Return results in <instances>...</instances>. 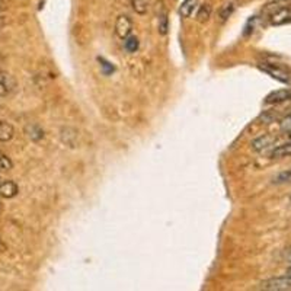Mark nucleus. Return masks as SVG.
<instances>
[{
  "label": "nucleus",
  "instance_id": "obj_6",
  "mask_svg": "<svg viewBox=\"0 0 291 291\" xmlns=\"http://www.w3.org/2000/svg\"><path fill=\"white\" fill-rule=\"evenodd\" d=\"M17 185L13 180H0V197L2 198H13L17 194Z\"/></svg>",
  "mask_w": 291,
  "mask_h": 291
},
{
  "label": "nucleus",
  "instance_id": "obj_12",
  "mask_svg": "<svg viewBox=\"0 0 291 291\" xmlns=\"http://www.w3.org/2000/svg\"><path fill=\"white\" fill-rule=\"evenodd\" d=\"M26 134H28V137L31 138V140H34V141H38V140H41L44 137V131L38 125H28L26 127Z\"/></svg>",
  "mask_w": 291,
  "mask_h": 291
},
{
  "label": "nucleus",
  "instance_id": "obj_5",
  "mask_svg": "<svg viewBox=\"0 0 291 291\" xmlns=\"http://www.w3.org/2000/svg\"><path fill=\"white\" fill-rule=\"evenodd\" d=\"M291 99V89H280L274 90L266 96V103H283Z\"/></svg>",
  "mask_w": 291,
  "mask_h": 291
},
{
  "label": "nucleus",
  "instance_id": "obj_8",
  "mask_svg": "<svg viewBox=\"0 0 291 291\" xmlns=\"http://www.w3.org/2000/svg\"><path fill=\"white\" fill-rule=\"evenodd\" d=\"M274 141L275 138L271 137V136H262V137H258L252 141V149L257 150V152H262V150L268 149L269 146H272Z\"/></svg>",
  "mask_w": 291,
  "mask_h": 291
},
{
  "label": "nucleus",
  "instance_id": "obj_18",
  "mask_svg": "<svg viewBox=\"0 0 291 291\" xmlns=\"http://www.w3.org/2000/svg\"><path fill=\"white\" fill-rule=\"evenodd\" d=\"M12 160L5 153L0 152V172H6L12 169Z\"/></svg>",
  "mask_w": 291,
  "mask_h": 291
},
{
  "label": "nucleus",
  "instance_id": "obj_19",
  "mask_svg": "<svg viewBox=\"0 0 291 291\" xmlns=\"http://www.w3.org/2000/svg\"><path fill=\"white\" fill-rule=\"evenodd\" d=\"M280 130L284 131V133H288V131H291V112L290 114H287L283 120H281V122H280Z\"/></svg>",
  "mask_w": 291,
  "mask_h": 291
},
{
  "label": "nucleus",
  "instance_id": "obj_11",
  "mask_svg": "<svg viewBox=\"0 0 291 291\" xmlns=\"http://www.w3.org/2000/svg\"><path fill=\"white\" fill-rule=\"evenodd\" d=\"M198 0H185L179 8V15L182 17H189L192 15L194 9L197 8Z\"/></svg>",
  "mask_w": 291,
  "mask_h": 291
},
{
  "label": "nucleus",
  "instance_id": "obj_3",
  "mask_svg": "<svg viewBox=\"0 0 291 291\" xmlns=\"http://www.w3.org/2000/svg\"><path fill=\"white\" fill-rule=\"evenodd\" d=\"M291 22V6H280L269 15L271 25H283Z\"/></svg>",
  "mask_w": 291,
  "mask_h": 291
},
{
  "label": "nucleus",
  "instance_id": "obj_10",
  "mask_svg": "<svg viewBox=\"0 0 291 291\" xmlns=\"http://www.w3.org/2000/svg\"><path fill=\"white\" fill-rule=\"evenodd\" d=\"M291 156V141L285 143V144L278 146L275 147L271 153V157L272 159H284V157H290Z\"/></svg>",
  "mask_w": 291,
  "mask_h": 291
},
{
  "label": "nucleus",
  "instance_id": "obj_1",
  "mask_svg": "<svg viewBox=\"0 0 291 291\" xmlns=\"http://www.w3.org/2000/svg\"><path fill=\"white\" fill-rule=\"evenodd\" d=\"M259 69L265 71L266 75H269L271 77H274L275 80L283 82L285 85H291V71L285 70L284 67L275 66V64H271V63H261Z\"/></svg>",
  "mask_w": 291,
  "mask_h": 291
},
{
  "label": "nucleus",
  "instance_id": "obj_21",
  "mask_svg": "<svg viewBox=\"0 0 291 291\" xmlns=\"http://www.w3.org/2000/svg\"><path fill=\"white\" fill-rule=\"evenodd\" d=\"M287 137H288V141H291V131H288V133H287Z\"/></svg>",
  "mask_w": 291,
  "mask_h": 291
},
{
  "label": "nucleus",
  "instance_id": "obj_25",
  "mask_svg": "<svg viewBox=\"0 0 291 291\" xmlns=\"http://www.w3.org/2000/svg\"><path fill=\"white\" fill-rule=\"evenodd\" d=\"M0 8H2V3H0Z\"/></svg>",
  "mask_w": 291,
  "mask_h": 291
},
{
  "label": "nucleus",
  "instance_id": "obj_22",
  "mask_svg": "<svg viewBox=\"0 0 291 291\" xmlns=\"http://www.w3.org/2000/svg\"><path fill=\"white\" fill-rule=\"evenodd\" d=\"M288 261H290V262H291V252H290V253H288Z\"/></svg>",
  "mask_w": 291,
  "mask_h": 291
},
{
  "label": "nucleus",
  "instance_id": "obj_7",
  "mask_svg": "<svg viewBox=\"0 0 291 291\" xmlns=\"http://www.w3.org/2000/svg\"><path fill=\"white\" fill-rule=\"evenodd\" d=\"M13 79L9 76L8 73L0 71V96H6L10 94V90L13 89Z\"/></svg>",
  "mask_w": 291,
  "mask_h": 291
},
{
  "label": "nucleus",
  "instance_id": "obj_4",
  "mask_svg": "<svg viewBox=\"0 0 291 291\" xmlns=\"http://www.w3.org/2000/svg\"><path fill=\"white\" fill-rule=\"evenodd\" d=\"M131 31H133V22H131V19H130L129 16H125V15L118 16L117 22H115V32H117V35L120 37L121 40L127 38V37L131 34Z\"/></svg>",
  "mask_w": 291,
  "mask_h": 291
},
{
  "label": "nucleus",
  "instance_id": "obj_15",
  "mask_svg": "<svg viewBox=\"0 0 291 291\" xmlns=\"http://www.w3.org/2000/svg\"><path fill=\"white\" fill-rule=\"evenodd\" d=\"M291 182V168L287 171L280 172L272 178V184H290Z\"/></svg>",
  "mask_w": 291,
  "mask_h": 291
},
{
  "label": "nucleus",
  "instance_id": "obj_24",
  "mask_svg": "<svg viewBox=\"0 0 291 291\" xmlns=\"http://www.w3.org/2000/svg\"><path fill=\"white\" fill-rule=\"evenodd\" d=\"M277 2H284V0H277Z\"/></svg>",
  "mask_w": 291,
  "mask_h": 291
},
{
  "label": "nucleus",
  "instance_id": "obj_26",
  "mask_svg": "<svg viewBox=\"0 0 291 291\" xmlns=\"http://www.w3.org/2000/svg\"><path fill=\"white\" fill-rule=\"evenodd\" d=\"M290 201H291V195H290Z\"/></svg>",
  "mask_w": 291,
  "mask_h": 291
},
{
  "label": "nucleus",
  "instance_id": "obj_20",
  "mask_svg": "<svg viewBox=\"0 0 291 291\" xmlns=\"http://www.w3.org/2000/svg\"><path fill=\"white\" fill-rule=\"evenodd\" d=\"M231 12H233V5H226V6L223 8L220 16H222V19H227V17L231 15Z\"/></svg>",
  "mask_w": 291,
  "mask_h": 291
},
{
  "label": "nucleus",
  "instance_id": "obj_16",
  "mask_svg": "<svg viewBox=\"0 0 291 291\" xmlns=\"http://www.w3.org/2000/svg\"><path fill=\"white\" fill-rule=\"evenodd\" d=\"M210 15H211V6L210 5H203L197 13L198 22H206V21H208Z\"/></svg>",
  "mask_w": 291,
  "mask_h": 291
},
{
  "label": "nucleus",
  "instance_id": "obj_14",
  "mask_svg": "<svg viewBox=\"0 0 291 291\" xmlns=\"http://www.w3.org/2000/svg\"><path fill=\"white\" fill-rule=\"evenodd\" d=\"M131 6L138 15H144L149 9V0H131Z\"/></svg>",
  "mask_w": 291,
  "mask_h": 291
},
{
  "label": "nucleus",
  "instance_id": "obj_13",
  "mask_svg": "<svg viewBox=\"0 0 291 291\" xmlns=\"http://www.w3.org/2000/svg\"><path fill=\"white\" fill-rule=\"evenodd\" d=\"M124 47L129 52H136L140 47V43H138L137 37L134 35H129L127 38H124Z\"/></svg>",
  "mask_w": 291,
  "mask_h": 291
},
{
  "label": "nucleus",
  "instance_id": "obj_2",
  "mask_svg": "<svg viewBox=\"0 0 291 291\" xmlns=\"http://www.w3.org/2000/svg\"><path fill=\"white\" fill-rule=\"evenodd\" d=\"M261 290L268 291H288L291 290V275H284V277H275L269 278L259 287Z\"/></svg>",
  "mask_w": 291,
  "mask_h": 291
},
{
  "label": "nucleus",
  "instance_id": "obj_9",
  "mask_svg": "<svg viewBox=\"0 0 291 291\" xmlns=\"http://www.w3.org/2000/svg\"><path fill=\"white\" fill-rule=\"evenodd\" d=\"M15 136V130L8 121L0 120V141H9Z\"/></svg>",
  "mask_w": 291,
  "mask_h": 291
},
{
  "label": "nucleus",
  "instance_id": "obj_17",
  "mask_svg": "<svg viewBox=\"0 0 291 291\" xmlns=\"http://www.w3.org/2000/svg\"><path fill=\"white\" fill-rule=\"evenodd\" d=\"M159 32L165 35L168 32V13L162 10V13H159Z\"/></svg>",
  "mask_w": 291,
  "mask_h": 291
},
{
  "label": "nucleus",
  "instance_id": "obj_23",
  "mask_svg": "<svg viewBox=\"0 0 291 291\" xmlns=\"http://www.w3.org/2000/svg\"><path fill=\"white\" fill-rule=\"evenodd\" d=\"M287 272H288V275H291V268H288V271H287Z\"/></svg>",
  "mask_w": 291,
  "mask_h": 291
}]
</instances>
